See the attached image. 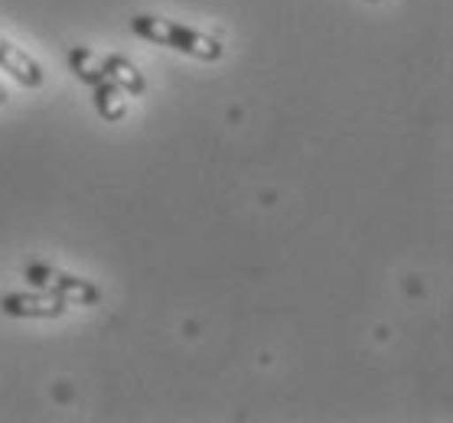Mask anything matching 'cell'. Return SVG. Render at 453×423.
Listing matches in <instances>:
<instances>
[{
    "label": "cell",
    "mask_w": 453,
    "mask_h": 423,
    "mask_svg": "<svg viewBox=\"0 0 453 423\" xmlns=\"http://www.w3.org/2000/svg\"><path fill=\"white\" fill-rule=\"evenodd\" d=\"M131 30L147 42H157V46H166V49H176L189 56V59H199V63H219L226 46L209 36V33H199L193 26H183V23L164 20V17H150V13H137L131 20Z\"/></svg>",
    "instance_id": "1"
},
{
    "label": "cell",
    "mask_w": 453,
    "mask_h": 423,
    "mask_svg": "<svg viewBox=\"0 0 453 423\" xmlns=\"http://www.w3.org/2000/svg\"><path fill=\"white\" fill-rule=\"evenodd\" d=\"M23 277H27V283H33V287L59 293L69 306H73V303H79V306H95V303L102 299V290L95 287L92 280L75 277V274L52 268V264H46V261H33V264H27V268H23Z\"/></svg>",
    "instance_id": "2"
},
{
    "label": "cell",
    "mask_w": 453,
    "mask_h": 423,
    "mask_svg": "<svg viewBox=\"0 0 453 423\" xmlns=\"http://www.w3.org/2000/svg\"><path fill=\"white\" fill-rule=\"evenodd\" d=\"M0 310L13 320H59L69 310V303L50 290H17L0 299Z\"/></svg>",
    "instance_id": "3"
},
{
    "label": "cell",
    "mask_w": 453,
    "mask_h": 423,
    "mask_svg": "<svg viewBox=\"0 0 453 423\" xmlns=\"http://www.w3.org/2000/svg\"><path fill=\"white\" fill-rule=\"evenodd\" d=\"M0 69L11 72L23 88H40L42 85V65L27 49H20L17 42L7 40V36H0Z\"/></svg>",
    "instance_id": "4"
},
{
    "label": "cell",
    "mask_w": 453,
    "mask_h": 423,
    "mask_svg": "<svg viewBox=\"0 0 453 423\" xmlns=\"http://www.w3.org/2000/svg\"><path fill=\"white\" fill-rule=\"evenodd\" d=\"M102 65H104V79L118 85L124 94H131V98H141V94L147 92L144 72H141V69H137V65L131 63L127 56H121V52H111V56H104V59H102Z\"/></svg>",
    "instance_id": "5"
},
{
    "label": "cell",
    "mask_w": 453,
    "mask_h": 423,
    "mask_svg": "<svg viewBox=\"0 0 453 423\" xmlns=\"http://www.w3.org/2000/svg\"><path fill=\"white\" fill-rule=\"evenodd\" d=\"M92 102H95V111L102 114L108 125H118V121H124V114H127V94L114 82H108V79L92 85Z\"/></svg>",
    "instance_id": "6"
},
{
    "label": "cell",
    "mask_w": 453,
    "mask_h": 423,
    "mask_svg": "<svg viewBox=\"0 0 453 423\" xmlns=\"http://www.w3.org/2000/svg\"><path fill=\"white\" fill-rule=\"evenodd\" d=\"M69 69H73V75L82 85L104 82L102 56H98V52H92L88 46H73V49H69Z\"/></svg>",
    "instance_id": "7"
},
{
    "label": "cell",
    "mask_w": 453,
    "mask_h": 423,
    "mask_svg": "<svg viewBox=\"0 0 453 423\" xmlns=\"http://www.w3.org/2000/svg\"><path fill=\"white\" fill-rule=\"evenodd\" d=\"M7 98H11V94H7V88H4V85H0V108H4V104H7Z\"/></svg>",
    "instance_id": "8"
},
{
    "label": "cell",
    "mask_w": 453,
    "mask_h": 423,
    "mask_svg": "<svg viewBox=\"0 0 453 423\" xmlns=\"http://www.w3.org/2000/svg\"><path fill=\"white\" fill-rule=\"evenodd\" d=\"M369 4H381V0H369Z\"/></svg>",
    "instance_id": "9"
}]
</instances>
